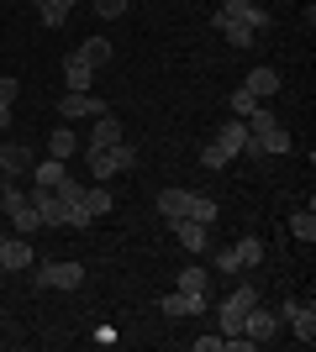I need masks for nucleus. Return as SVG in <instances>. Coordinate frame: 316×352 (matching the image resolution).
I'll return each mask as SVG.
<instances>
[{"instance_id":"1","label":"nucleus","mask_w":316,"mask_h":352,"mask_svg":"<svg viewBox=\"0 0 316 352\" xmlns=\"http://www.w3.org/2000/svg\"><path fill=\"white\" fill-rule=\"evenodd\" d=\"M0 210H6V221H11V232H37L43 221H37V210H32V200L21 190H16V179H6V190H0Z\"/></svg>"},{"instance_id":"2","label":"nucleus","mask_w":316,"mask_h":352,"mask_svg":"<svg viewBox=\"0 0 316 352\" xmlns=\"http://www.w3.org/2000/svg\"><path fill=\"white\" fill-rule=\"evenodd\" d=\"M32 284L37 289H79L85 263H32Z\"/></svg>"},{"instance_id":"3","label":"nucleus","mask_w":316,"mask_h":352,"mask_svg":"<svg viewBox=\"0 0 316 352\" xmlns=\"http://www.w3.org/2000/svg\"><path fill=\"white\" fill-rule=\"evenodd\" d=\"M95 116H105V100L90 89H69L59 100V121H95Z\"/></svg>"},{"instance_id":"4","label":"nucleus","mask_w":316,"mask_h":352,"mask_svg":"<svg viewBox=\"0 0 316 352\" xmlns=\"http://www.w3.org/2000/svg\"><path fill=\"white\" fill-rule=\"evenodd\" d=\"M280 321H285L306 347L316 342V305H311V300H285V305H280Z\"/></svg>"},{"instance_id":"5","label":"nucleus","mask_w":316,"mask_h":352,"mask_svg":"<svg viewBox=\"0 0 316 352\" xmlns=\"http://www.w3.org/2000/svg\"><path fill=\"white\" fill-rule=\"evenodd\" d=\"M242 337H253V347L280 337V310H264V305H248L242 310Z\"/></svg>"},{"instance_id":"6","label":"nucleus","mask_w":316,"mask_h":352,"mask_svg":"<svg viewBox=\"0 0 316 352\" xmlns=\"http://www.w3.org/2000/svg\"><path fill=\"white\" fill-rule=\"evenodd\" d=\"M32 263H37V248H32L27 236H6V242H0V268H6V274H27Z\"/></svg>"},{"instance_id":"7","label":"nucleus","mask_w":316,"mask_h":352,"mask_svg":"<svg viewBox=\"0 0 316 352\" xmlns=\"http://www.w3.org/2000/svg\"><path fill=\"white\" fill-rule=\"evenodd\" d=\"M27 200H32V210H37V221H43L48 232H53V226H63V200L48 190V184H32Z\"/></svg>"},{"instance_id":"8","label":"nucleus","mask_w":316,"mask_h":352,"mask_svg":"<svg viewBox=\"0 0 316 352\" xmlns=\"http://www.w3.org/2000/svg\"><path fill=\"white\" fill-rule=\"evenodd\" d=\"M158 310L180 321V316H206L211 300H206V294H185V289H174V294H164V300H158Z\"/></svg>"},{"instance_id":"9","label":"nucleus","mask_w":316,"mask_h":352,"mask_svg":"<svg viewBox=\"0 0 316 352\" xmlns=\"http://www.w3.org/2000/svg\"><path fill=\"white\" fill-rule=\"evenodd\" d=\"M216 16H232V21H248L253 32H264V27H269V11H264L258 0H222V11H216Z\"/></svg>"},{"instance_id":"10","label":"nucleus","mask_w":316,"mask_h":352,"mask_svg":"<svg viewBox=\"0 0 316 352\" xmlns=\"http://www.w3.org/2000/svg\"><path fill=\"white\" fill-rule=\"evenodd\" d=\"M0 168H6V179L32 174V147L27 142H6V137H0Z\"/></svg>"},{"instance_id":"11","label":"nucleus","mask_w":316,"mask_h":352,"mask_svg":"<svg viewBox=\"0 0 316 352\" xmlns=\"http://www.w3.org/2000/svg\"><path fill=\"white\" fill-rule=\"evenodd\" d=\"M169 226H174V236H180V248H190V252H206V242H211V226H200V221H190V216L169 221Z\"/></svg>"},{"instance_id":"12","label":"nucleus","mask_w":316,"mask_h":352,"mask_svg":"<svg viewBox=\"0 0 316 352\" xmlns=\"http://www.w3.org/2000/svg\"><path fill=\"white\" fill-rule=\"evenodd\" d=\"M242 89L258 95V100H274V95H280V69H253L248 79H242Z\"/></svg>"},{"instance_id":"13","label":"nucleus","mask_w":316,"mask_h":352,"mask_svg":"<svg viewBox=\"0 0 316 352\" xmlns=\"http://www.w3.org/2000/svg\"><path fill=\"white\" fill-rule=\"evenodd\" d=\"M63 85L69 89H95V69L79 58V53H69V58H63Z\"/></svg>"},{"instance_id":"14","label":"nucleus","mask_w":316,"mask_h":352,"mask_svg":"<svg viewBox=\"0 0 316 352\" xmlns=\"http://www.w3.org/2000/svg\"><path fill=\"white\" fill-rule=\"evenodd\" d=\"M216 32H222L232 47H253L258 43V32L248 27V21H232V16H216Z\"/></svg>"},{"instance_id":"15","label":"nucleus","mask_w":316,"mask_h":352,"mask_svg":"<svg viewBox=\"0 0 316 352\" xmlns=\"http://www.w3.org/2000/svg\"><path fill=\"white\" fill-rule=\"evenodd\" d=\"M153 206H158V216H164V221H180L185 210H190V190H158Z\"/></svg>"},{"instance_id":"16","label":"nucleus","mask_w":316,"mask_h":352,"mask_svg":"<svg viewBox=\"0 0 316 352\" xmlns=\"http://www.w3.org/2000/svg\"><path fill=\"white\" fill-rule=\"evenodd\" d=\"M79 153V137H74V126H53V137H48V158H74Z\"/></svg>"},{"instance_id":"17","label":"nucleus","mask_w":316,"mask_h":352,"mask_svg":"<svg viewBox=\"0 0 316 352\" xmlns=\"http://www.w3.org/2000/svg\"><path fill=\"white\" fill-rule=\"evenodd\" d=\"M121 142V121L105 111V116H95V132H90V142L85 147H116Z\"/></svg>"},{"instance_id":"18","label":"nucleus","mask_w":316,"mask_h":352,"mask_svg":"<svg viewBox=\"0 0 316 352\" xmlns=\"http://www.w3.org/2000/svg\"><path fill=\"white\" fill-rule=\"evenodd\" d=\"M242 142H248V121H238V116H232V121L222 126V137H216V147H222L227 158H238V153H242Z\"/></svg>"},{"instance_id":"19","label":"nucleus","mask_w":316,"mask_h":352,"mask_svg":"<svg viewBox=\"0 0 316 352\" xmlns=\"http://www.w3.org/2000/svg\"><path fill=\"white\" fill-rule=\"evenodd\" d=\"M85 163H90V179L105 184V179H116V163H111V147H85Z\"/></svg>"},{"instance_id":"20","label":"nucleus","mask_w":316,"mask_h":352,"mask_svg":"<svg viewBox=\"0 0 316 352\" xmlns=\"http://www.w3.org/2000/svg\"><path fill=\"white\" fill-rule=\"evenodd\" d=\"M174 289H185V294H206V289H211V268H200V263L180 268V284H174Z\"/></svg>"},{"instance_id":"21","label":"nucleus","mask_w":316,"mask_h":352,"mask_svg":"<svg viewBox=\"0 0 316 352\" xmlns=\"http://www.w3.org/2000/svg\"><path fill=\"white\" fill-rule=\"evenodd\" d=\"M63 174H69V163H63V158H43V163H32V184H48V190H53Z\"/></svg>"},{"instance_id":"22","label":"nucleus","mask_w":316,"mask_h":352,"mask_svg":"<svg viewBox=\"0 0 316 352\" xmlns=\"http://www.w3.org/2000/svg\"><path fill=\"white\" fill-rule=\"evenodd\" d=\"M74 53L90 63V69H105V63H111V43H105V37H90V43H79Z\"/></svg>"},{"instance_id":"23","label":"nucleus","mask_w":316,"mask_h":352,"mask_svg":"<svg viewBox=\"0 0 316 352\" xmlns=\"http://www.w3.org/2000/svg\"><path fill=\"white\" fill-rule=\"evenodd\" d=\"M185 216H190V221H200V226H211V221L222 216V206H216L211 195H190V210H185Z\"/></svg>"},{"instance_id":"24","label":"nucleus","mask_w":316,"mask_h":352,"mask_svg":"<svg viewBox=\"0 0 316 352\" xmlns=\"http://www.w3.org/2000/svg\"><path fill=\"white\" fill-rule=\"evenodd\" d=\"M53 195H59L63 206H85V179H74V174H63L59 184H53Z\"/></svg>"},{"instance_id":"25","label":"nucleus","mask_w":316,"mask_h":352,"mask_svg":"<svg viewBox=\"0 0 316 352\" xmlns=\"http://www.w3.org/2000/svg\"><path fill=\"white\" fill-rule=\"evenodd\" d=\"M232 252H238V268H258L264 263V242H258V236H242Z\"/></svg>"},{"instance_id":"26","label":"nucleus","mask_w":316,"mask_h":352,"mask_svg":"<svg viewBox=\"0 0 316 352\" xmlns=\"http://www.w3.org/2000/svg\"><path fill=\"white\" fill-rule=\"evenodd\" d=\"M85 210H90V216H105V210H111V190H105V184H85Z\"/></svg>"},{"instance_id":"27","label":"nucleus","mask_w":316,"mask_h":352,"mask_svg":"<svg viewBox=\"0 0 316 352\" xmlns=\"http://www.w3.org/2000/svg\"><path fill=\"white\" fill-rule=\"evenodd\" d=\"M37 16H43V27L59 32L63 21H69V6H63V0H37Z\"/></svg>"},{"instance_id":"28","label":"nucleus","mask_w":316,"mask_h":352,"mask_svg":"<svg viewBox=\"0 0 316 352\" xmlns=\"http://www.w3.org/2000/svg\"><path fill=\"white\" fill-rule=\"evenodd\" d=\"M258 105H264V100H258V95H248V89H232V116H238V121H248V116H253V111H258Z\"/></svg>"},{"instance_id":"29","label":"nucleus","mask_w":316,"mask_h":352,"mask_svg":"<svg viewBox=\"0 0 316 352\" xmlns=\"http://www.w3.org/2000/svg\"><path fill=\"white\" fill-rule=\"evenodd\" d=\"M111 163H116V174H127V168H137V147L121 137L116 147H111Z\"/></svg>"},{"instance_id":"30","label":"nucleus","mask_w":316,"mask_h":352,"mask_svg":"<svg viewBox=\"0 0 316 352\" xmlns=\"http://www.w3.org/2000/svg\"><path fill=\"white\" fill-rule=\"evenodd\" d=\"M290 232L301 236V242H316V216L311 210H295V216H290Z\"/></svg>"},{"instance_id":"31","label":"nucleus","mask_w":316,"mask_h":352,"mask_svg":"<svg viewBox=\"0 0 316 352\" xmlns=\"http://www.w3.org/2000/svg\"><path fill=\"white\" fill-rule=\"evenodd\" d=\"M11 105H16V79H0V132L11 126Z\"/></svg>"},{"instance_id":"32","label":"nucleus","mask_w":316,"mask_h":352,"mask_svg":"<svg viewBox=\"0 0 316 352\" xmlns=\"http://www.w3.org/2000/svg\"><path fill=\"white\" fill-rule=\"evenodd\" d=\"M90 6H95V16L116 21V16H127V6H132V0H90Z\"/></svg>"},{"instance_id":"33","label":"nucleus","mask_w":316,"mask_h":352,"mask_svg":"<svg viewBox=\"0 0 316 352\" xmlns=\"http://www.w3.org/2000/svg\"><path fill=\"white\" fill-rule=\"evenodd\" d=\"M227 300H232V305H238V310H248V305H258V284H238V289L227 294Z\"/></svg>"},{"instance_id":"34","label":"nucleus","mask_w":316,"mask_h":352,"mask_svg":"<svg viewBox=\"0 0 316 352\" xmlns=\"http://www.w3.org/2000/svg\"><path fill=\"white\" fill-rule=\"evenodd\" d=\"M200 168H211V174H222V168H227V153H222L216 142H211L206 153H200Z\"/></svg>"},{"instance_id":"35","label":"nucleus","mask_w":316,"mask_h":352,"mask_svg":"<svg viewBox=\"0 0 316 352\" xmlns=\"http://www.w3.org/2000/svg\"><path fill=\"white\" fill-rule=\"evenodd\" d=\"M216 268H222V274H242V268H238V252H232V248L216 252Z\"/></svg>"},{"instance_id":"36","label":"nucleus","mask_w":316,"mask_h":352,"mask_svg":"<svg viewBox=\"0 0 316 352\" xmlns=\"http://www.w3.org/2000/svg\"><path fill=\"white\" fill-rule=\"evenodd\" d=\"M222 342H227L222 331H216V337H196V352H222Z\"/></svg>"},{"instance_id":"37","label":"nucleus","mask_w":316,"mask_h":352,"mask_svg":"<svg viewBox=\"0 0 316 352\" xmlns=\"http://www.w3.org/2000/svg\"><path fill=\"white\" fill-rule=\"evenodd\" d=\"M0 242H6V226H0Z\"/></svg>"},{"instance_id":"38","label":"nucleus","mask_w":316,"mask_h":352,"mask_svg":"<svg viewBox=\"0 0 316 352\" xmlns=\"http://www.w3.org/2000/svg\"><path fill=\"white\" fill-rule=\"evenodd\" d=\"M0 274H6V268H0Z\"/></svg>"}]
</instances>
